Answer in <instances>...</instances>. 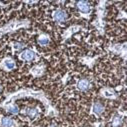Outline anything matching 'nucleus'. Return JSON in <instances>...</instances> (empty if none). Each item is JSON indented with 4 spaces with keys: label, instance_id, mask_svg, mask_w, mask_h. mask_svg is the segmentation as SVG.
Segmentation results:
<instances>
[{
    "label": "nucleus",
    "instance_id": "1",
    "mask_svg": "<svg viewBox=\"0 0 127 127\" xmlns=\"http://www.w3.org/2000/svg\"><path fill=\"white\" fill-rule=\"evenodd\" d=\"M36 57L34 51L30 50V49H26V50H23L21 53H20V58L24 61H32L34 60Z\"/></svg>",
    "mask_w": 127,
    "mask_h": 127
},
{
    "label": "nucleus",
    "instance_id": "2",
    "mask_svg": "<svg viewBox=\"0 0 127 127\" xmlns=\"http://www.w3.org/2000/svg\"><path fill=\"white\" fill-rule=\"evenodd\" d=\"M67 17H68V15H67L66 11L62 10V9H58V10H56L53 13V18L57 22H63V21H65L67 19Z\"/></svg>",
    "mask_w": 127,
    "mask_h": 127
},
{
    "label": "nucleus",
    "instance_id": "3",
    "mask_svg": "<svg viewBox=\"0 0 127 127\" xmlns=\"http://www.w3.org/2000/svg\"><path fill=\"white\" fill-rule=\"evenodd\" d=\"M0 125H1V127H14L16 123L12 118L5 116V117H2L1 120H0Z\"/></svg>",
    "mask_w": 127,
    "mask_h": 127
},
{
    "label": "nucleus",
    "instance_id": "4",
    "mask_svg": "<svg viewBox=\"0 0 127 127\" xmlns=\"http://www.w3.org/2000/svg\"><path fill=\"white\" fill-rule=\"evenodd\" d=\"M76 6L83 13H88L90 11V5L87 1H78L76 3Z\"/></svg>",
    "mask_w": 127,
    "mask_h": 127
},
{
    "label": "nucleus",
    "instance_id": "5",
    "mask_svg": "<svg viewBox=\"0 0 127 127\" xmlns=\"http://www.w3.org/2000/svg\"><path fill=\"white\" fill-rule=\"evenodd\" d=\"M2 67L5 68L6 70H11L15 67V62L11 58H6L2 62Z\"/></svg>",
    "mask_w": 127,
    "mask_h": 127
},
{
    "label": "nucleus",
    "instance_id": "6",
    "mask_svg": "<svg viewBox=\"0 0 127 127\" xmlns=\"http://www.w3.org/2000/svg\"><path fill=\"white\" fill-rule=\"evenodd\" d=\"M77 86H78V89L79 90H81V91H87L90 88L91 84H90V82L87 79H82V80H80L78 82Z\"/></svg>",
    "mask_w": 127,
    "mask_h": 127
},
{
    "label": "nucleus",
    "instance_id": "7",
    "mask_svg": "<svg viewBox=\"0 0 127 127\" xmlns=\"http://www.w3.org/2000/svg\"><path fill=\"white\" fill-rule=\"evenodd\" d=\"M92 110L95 114H97V115H100L103 111H104V106L103 104H101L100 102H95L93 104V107H92Z\"/></svg>",
    "mask_w": 127,
    "mask_h": 127
},
{
    "label": "nucleus",
    "instance_id": "8",
    "mask_svg": "<svg viewBox=\"0 0 127 127\" xmlns=\"http://www.w3.org/2000/svg\"><path fill=\"white\" fill-rule=\"evenodd\" d=\"M24 114H26L27 116H29L30 118H35L38 115V110L36 108H26L23 111Z\"/></svg>",
    "mask_w": 127,
    "mask_h": 127
},
{
    "label": "nucleus",
    "instance_id": "9",
    "mask_svg": "<svg viewBox=\"0 0 127 127\" xmlns=\"http://www.w3.org/2000/svg\"><path fill=\"white\" fill-rule=\"evenodd\" d=\"M38 43L40 45H47L49 43V38L46 35H41L38 37Z\"/></svg>",
    "mask_w": 127,
    "mask_h": 127
},
{
    "label": "nucleus",
    "instance_id": "10",
    "mask_svg": "<svg viewBox=\"0 0 127 127\" xmlns=\"http://www.w3.org/2000/svg\"><path fill=\"white\" fill-rule=\"evenodd\" d=\"M31 72H32V74L35 75V76H39L43 73V69L40 66H35V67H33L32 69H31Z\"/></svg>",
    "mask_w": 127,
    "mask_h": 127
},
{
    "label": "nucleus",
    "instance_id": "11",
    "mask_svg": "<svg viewBox=\"0 0 127 127\" xmlns=\"http://www.w3.org/2000/svg\"><path fill=\"white\" fill-rule=\"evenodd\" d=\"M7 111L8 112H10V113H12V114H17L18 112H19V108L16 106V105H10L8 108H7Z\"/></svg>",
    "mask_w": 127,
    "mask_h": 127
},
{
    "label": "nucleus",
    "instance_id": "12",
    "mask_svg": "<svg viewBox=\"0 0 127 127\" xmlns=\"http://www.w3.org/2000/svg\"><path fill=\"white\" fill-rule=\"evenodd\" d=\"M102 93H103V96H105V97H108V98H113V97H115L114 93H113L111 90H108V89H105V90H103V91H102Z\"/></svg>",
    "mask_w": 127,
    "mask_h": 127
},
{
    "label": "nucleus",
    "instance_id": "13",
    "mask_svg": "<svg viewBox=\"0 0 127 127\" xmlns=\"http://www.w3.org/2000/svg\"><path fill=\"white\" fill-rule=\"evenodd\" d=\"M121 121H122V119L120 118V117H115L114 119H113V121H112V126H114V127H117V126H119L120 124H121Z\"/></svg>",
    "mask_w": 127,
    "mask_h": 127
},
{
    "label": "nucleus",
    "instance_id": "14",
    "mask_svg": "<svg viewBox=\"0 0 127 127\" xmlns=\"http://www.w3.org/2000/svg\"><path fill=\"white\" fill-rule=\"evenodd\" d=\"M25 44L24 43H21V42H16L14 43V49L15 50H21L22 48H24Z\"/></svg>",
    "mask_w": 127,
    "mask_h": 127
},
{
    "label": "nucleus",
    "instance_id": "15",
    "mask_svg": "<svg viewBox=\"0 0 127 127\" xmlns=\"http://www.w3.org/2000/svg\"><path fill=\"white\" fill-rule=\"evenodd\" d=\"M0 91H1V87H0Z\"/></svg>",
    "mask_w": 127,
    "mask_h": 127
}]
</instances>
